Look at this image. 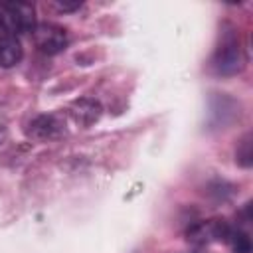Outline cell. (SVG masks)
Returning <instances> with one entry per match:
<instances>
[{"label":"cell","instance_id":"3","mask_svg":"<svg viewBox=\"0 0 253 253\" xmlns=\"http://www.w3.org/2000/svg\"><path fill=\"white\" fill-rule=\"evenodd\" d=\"M34 43L45 55H57L67 47V32L51 22L36 24L34 28Z\"/></svg>","mask_w":253,"mask_h":253},{"label":"cell","instance_id":"4","mask_svg":"<svg viewBox=\"0 0 253 253\" xmlns=\"http://www.w3.org/2000/svg\"><path fill=\"white\" fill-rule=\"evenodd\" d=\"M28 136L36 140H55L65 134L63 123L55 115H40L28 125Z\"/></svg>","mask_w":253,"mask_h":253},{"label":"cell","instance_id":"7","mask_svg":"<svg viewBox=\"0 0 253 253\" xmlns=\"http://www.w3.org/2000/svg\"><path fill=\"white\" fill-rule=\"evenodd\" d=\"M225 241L231 245V251L233 253H251V239L241 229H229Z\"/></svg>","mask_w":253,"mask_h":253},{"label":"cell","instance_id":"6","mask_svg":"<svg viewBox=\"0 0 253 253\" xmlns=\"http://www.w3.org/2000/svg\"><path fill=\"white\" fill-rule=\"evenodd\" d=\"M251 132H245L243 138L237 142V148H235V160L239 166L243 168H249L253 164V150H251Z\"/></svg>","mask_w":253,"mask_h":253},{"label":"cell","instance_id":"1","mask_svg":"<svg viewBox=\"0 0 253 253\" xmlns=\"http://www.w3.org/2000/svg\"><path fill=\"white\" fill-rule=\"evenodd\" d=\"M245 67V51L239 38V30L233 24H223L219 30V40L211 55V69L221 77H231L241 73Z\"/></svg>","mask_w":253,"mask_h":253},{"label":"cell","instance_id":"5","mask_svg":"<svg viewBox=\"0 0 253 253\" xmlns=\"http://www.w3.org/2000/svg\"><path fill=\"white\" fill-rule=\"evenodd\" d=\"M67 111H69V117L73 119V123L83 126V128L91 126L93 123H97L101 119V115H103L101 103L91 99V97H83V99L73 101Z\"/></svg>","mask_w":253,"mask_h":253},{"label":"cell","instance_id":"8","mask_svg":"<svg viewBox=\"0 0 253 253\" xmlns=\"http://www.w3.org/2000/svg\"><path fill=\"white\" fill-rule=\"evenodd\" d=\"M79 6H81V2H71V4L69 2H57L55 4V8L61 12H71V10H77Z\"/></svg>","mask_w":253,"mask_h":253},{"label":"cell","instance_id":"2","mask_svg":"<svg viewBox=\"0 0 253 253\" xmlns=\"http://www.w3.org/2000/svg\"><path fill=\"white\" fill-rule=\"evenodd\" d=\"M0 24L14 36L34 32L36 10L28 2H0Z\"/></svg>","mask_w":253,"mask_h":253}]
</instances>
